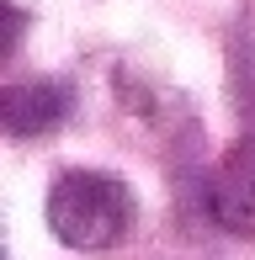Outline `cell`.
<instances>
[{
  "label": "cell",
  "instance_id": "6da1fadb",
  "mask_svg": "<svg viewBox=\"0 0 255 260\" xmlns=\"http://www.w3.org/2000/svg\"><path fill=\"white\" fill-rule=\"evenodd\" d=\"M133 223V191L107 170H59L48 186V229L80 255L112 250Z\"/></svg>",
  "mask_w": 255,
  "mask_h": 260
},
{
  "label": "cell",
  "instance_id": "7a4b0ae2",
  "mask_svg": "<svg viewBox=\"0 0 255 260\" xmlns=\"http://www.w3.org/2000/svg\"><path fill=\"white\" fill-rule=\"evenodd\" d=\"M207 212H213L218 229L229 234H255V127L218 159V170L207 175V191H202Z\"/></svg>",
  "mask_w": 255,
  "mask_h": 260
},
{
  "label": "cell",
  "instance_id": "3957f363",
  "mask_svg": "<svg viewBox=\"0 0 255 260\" xmlns=\"http://www.w3.org/2000/svg\"><path fill=\"white\" fill-rule=\"evenodd\" d=\"M75 112V85L53 75H32V80H6L0 96V117H6V138H38L48 127H59Z\"/></svg>",
  "mask_w": 255,
  "mask_h": 260
}]
</instances>
